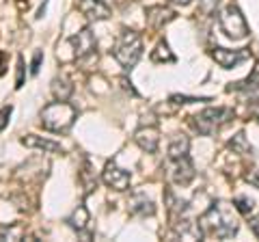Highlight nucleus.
Segmentation results:
<instances>
[{
    "instance_id": "obj_1",
    "label": "nucleus",
    "mask_w": 259,
    "mask_h": 242,
    "mask_svg": "<svg viewBox=\"0 0 259 242\" xmlns=\"http://www.w3.org/2000/svg\"><path fill=\"white\" fill-rule=\"evenodd\" d=\"M238 210L233 204L227 201H216L203 214L199 216L197 233L203 240H229L238 233L240 221H238Z\"/></svg>"
},
{
    "instance_id": "obj_2",
    "label": "nucleus",
    "mask_w": 259,
    "mask_h": 242,
    "mask_svg": "<svg viewBox=\"0 0 259 242\" xmlns=\"http://www.w3.org/2000/svg\"><path fill=\"white\" fill-rule=\"evenodd\" d=\"M76 108L67 100H56L41 110V126L50 132H67L76 121Z\"/></svg>"
},
{
    "instance_id": "obj_3",
    "label": "nucleus",
    "mask_w": 259,
    "mask_h": 242,
    "mask_svg": "<svg viewBox=\"0 0 259 242\" xmlns=\"http://www.w3.org/2000/svg\"><path fill=\"white\" fill-rule=\"evenodd\" d=\"M112 56L123 69H132L139 59L143 56V39L134 30H123L119 35L115 48H112Z\"/></svg>"
},
{
    "instance_id": "obj_4",
    "label": "nucleus",
    "mask_w": 259,
    "mask_h": 242,
    "mask_svg": "<svg viewBox=\"0 0 259 242\" xmlns=\"http://www.w3.org/2000/svg\"><path fill=\"white\" fill-rule=\"evenodd\" d=\"M233 119V108H225V106H209V108H203L201 112L192 117V126L194 130L205 134V136H212L214 132H218L225 124H229Z\"/></svg>"
},
{
    "instance_id": "obj_5",
    "label": "nucleus",
    "mask_w": 259,
    "mask_h": 242,
    "mask_svg": "<svg viewBox=\"0 0 259 242\" xmlns=\"http://www.w3.org/2000/svg\"><path fill=\"white\" fill-rule=\"evenodd\" d=\"M221 28H223V33L231 39H246L248 37V24L236 5H229L223 9Z\"/></svg>"
},
{
    "instance_id": "obj_6",
    "label": "nucleus",
    "mask_w": 259,
    "mask_h": 242,
    "mask_svg": "<svg viewBox=\"0 0 259 242\" xmlns=\"http://www.w3.org/2000/svg\"><path fill=\"white\" fill-rule=\"evenodd\" d=\"M168 177H171V182L175 186H188L194 180V165H192L190 156L168 160Z\"/></svg>"
},
{
    "instance_id": "obj_7",
    "label": "nucleus",
    "mask_w": 259,
    "mask_h": 242,
    "mask_svg": "<svg viewBox=\"0 0 259 242\" xmlns=\"http://www.w3.org/2000/svg\"><path fill=\"white\" fill-rule=\"evenodd\" d=\"M102 182L112 190L123 192V190L130 188V184H132V175H130L125 169L117 167L115 160H110V163H106V167H104V171H102Z\"/></svg>"
},
{
    "instance_id": "obj_8",
    "label": "nucleus",
    "mask_w": 259,
    "mask_h": 242,
    "mask_svg": "<svg viewBox=\"0 0 259 242\" xmlns=\"http://www.w3.org/2000/svg\"><path fill=\"white\" fill-rule=\"evenodd\" d=\"M69 46L74 48V56L78 61H84V59H89V56H93L95 48H97L93 30L91 28H82L74 37H69Z\"/></svg>"
},
{
    "instance_id": "obj_9",
    "label": "nucleus",
    "mask_w": 259,
    "mask_h": 242,
    "mask_svg": "<svg viewBox=\"0 0 259 242\" xmlns=\"http://www.w3.org/2000/svg\"><path fill=\"white\" fill-rule=\"evenodd\" d=\"M250 56L248 50H225V48H214L212 50V59L221 65L223 69H233L240 63H244Z\"/></svg>"
},
{
    "instance_id": "obj_10",
    "label": "nucleus",
    "mask_w": 259,
    "mask_h": 242,
    "mask_svg": "<svg viewBox=\"0 0 259 242\" xmlns=\"http://www.w3.org/2000/svg\"><path fill=\"white\" fill-rule=\"evenodd\" d=\"M78 11L89 20H108L110 18V7L104 0H78Z\"/></svg>"
},
{
    "instance_id": "obj_11",
    "label": "nucleus",
    "mask_w": 259,
    "mask_h": 242,
    "mask_svg": "<svg viewBox=\"0 0 259 242\" xmlns=\"http://www.w3.org/2000/svg\"><path fill=\"white\" fill-rule=\"evenodd\" d=\"M134 143L139 145L143 151L147 154H153L158 149V143H160V132L156 126H147V128H139L134 132Z\"/></svg>"
},
{
    "instance_id": "obj_12",
    "label": "nucleus",
    "mask_w": 259,
    "mask_h": 242,
    "mask_svg": "<svg viewBox=\"0 0 259 242\" xmlns=\"http://www.w3.org/2000/svg\"><path fill=\"white\" fill-rule=\"evenodd\" d=\"M175 18V11H171L168 7H149L147 9V22L151 28H162L166 22H171Z\"/></svg>"
},
{
    "instance_id": "obj_13",
    "label": "nucleus",
    "mask_w": 259,
    "mask_h": 242,
    "mask_svg": "<svg viewBox=\"0 0 259 242\" xmlns=\"http://www.w3.org/2000/svg\"><path fill=\"white\" fill-rule=\"evenodd\" d=\"M22 145H26V147H37V149H44V151H50V154H63L61 143H54L50 139H41V136H37V134L24 136Z\"/></svg>"
},
{
    "instance_id": "obj_14",
    "label": "nucleus",
    "mask_w": 259,
    "mask_h": 242,
    "mask_svg": "<svg viewBox=\"0 0 259 242\" xmlns=\"http://www.w3.org/2000/svg\"><path fill=\"white\" fill-rule=\"evenodd\" d=\"M130 212L132 214H141V216H151V214H156V206H153V201L147 199L145 195H134L132 199H130Z\"/></svg>"
},
{
    "instance_id": "obj_15",
    "label": "nucleus",
    "mask_w": 259,
    "mask_h": 242,
    "mask_svg": "<svg viewBox=\"0 0 259 242\" xmlns=\"http://www.w3.org/2000/svg\"><path fill=\"white\" fill-rule=\"evenodd\" d=\"M71 93H74V85H71L69 78L56 76L52 80V95H54L56 100H69Z\"/></svg>"
},
{
    "instance_id": "obj_16",
    "label": "nucleus",
    "mask_w": 259,
    "mask_h": 242,
    "mask_svg": "<svg viewBox=\"0 0 259 242\" xmlns=\"http://www.w3.org/2000/svg\"><path fill=\"white\" fill-rule=\"evenodd\" d=\"M229 91H244V93H257L259 91V63L257 67L253 69V74H250L246 80H240V83L231 85Z\"/></svg>"
},
{
    "instance_id": "obj_17",
    "label": "nucleus",
    "mask_w": 259,
    "mask_h": 242,
    "mask_svg": "<svg viewBox=\"0 0 259 242\" xmlns=\"http://www.w3.org/2000/svg\"><path fill=\"white\" fill-rule=\"evenodd\" d=\"M188 149H190V141L188 136H173L171 143H168V160L171 158H182V156H188Z\"/></svg>"
},
{
    "instance_id": "obj_18",
    "label": "nucleus",
    "mask_w": 259,
    "mask_h": 242,
    "mask_svg": "<svg viewBox=\"0 0 259 242\" xmlns=\"http://www.w3.org/2000/svg\"><path fill=\"white\" fill-rule=\"evenodd\" d=\"M67 223H69L74 229L82 231V229L87 227V223H89V210H87L84 206H80L78 210H74V214H71L69 219H67Z\"/></svg>"
},
{
    "instance_id": "obj_19",
    "label": "nucleus",
    "mask_w": 259,
    "mask_h": 242,
    "mask_svg": "<svg viewBox=\"0 0 259 242\" xmlns=\"http://www.w3.org/2000/svg\"><path fill=\"white\" fill-rule=\"evenodd\" d=\"M229 147L236 151V154H253V147L248 145V141H246V136H244V132H238L233 139L229 141Z\"/></svg>"
},
{
    "instance_id": "obj_20",
    "label": "nucleus",
    "mask_w": 259,
    "mask_h": 242,
    "mask_svg": "<svg viewBox=\"0 0 259 242\" xmlns=\"http://www.w3.org/2000/svg\"><path fill=\"white\" fill-rule=\"evenodd\" d=\"M151 61H153V63H173L175 56H173L171 50H168V46H166L164 42H160V44L156 46V50L151 52Z\"/></svg>"
},
{
    "instance_id": "obj_21",
    "label": "nucleus",
    "mask_w": 259,
    "mask_h": 242,
    "mask_svg": "<svg viewBox=\"0 0 259 242\" xmlns=\"http://www.w3.org/2000/svg\"><path fill=\"white\" fill-rule=\"evenodd\" d=\"M233 206H236L238 212H242V214H250V212H253V208H255V201H253V199H248V197H244V195H240V197L233 199Z\"/></svg>"
},
{
    "instance_id": "obj_22",
    "label": "nucleus",
    "mask_w": 259,
    "mask_h": 242,
    "mask_svg": "<svg viewBox=\"0 0 259 242\" xmlns=\"http://www.w3.org/2000/svg\"><path fill=\"white\" fill-rule=\"evenodd\" d=\"M218 3H221V0H199V11H201V15H205V18L214 15L216 9H218Z\"/></svg>"
},
{
    "instance_id": "obj_23",
    "label": "nucleus",
    "mask_w": 259,
    "mask_h": 242,
    "mask_svg": "<svg viewBox=\"0 0 259 242\" xmlns=\"http://www.w3.org/2000/svg\"><path fill=\"white\" fill-rule=\"evenodd\" d=\"M175 104H192V102H209V98H188V95H171Z\"/></svg>"
},
{
    "instance_id": "obj_24",
    "label": "nucleus",
    "mask_w": 259,
    "mask_h": 242,
    "mask_svg": "<svg viewBox=\"0 0 259 242\" xmlns=\"http://www.w3.org/2000/svg\"><path fill=\"white\" fill-rule=\"evenodd\" d=\"M41 61H44V52H41V50H37L35 56H32V63H30V74H32V76H37V74H39Z\"/></svg>"
},
{
    "instance_id": "obj_25",
    "label": "nucleus",
    "mask_w": 259,
    "mask_h": 242,
    "mask_svg": "<svg viewBox=\"0 0 259 242\" xmlns=\"http://www.w3.org/2000/svg\"><path fill=\"white\" fill-rule=\"evenodd\" d=\"M11 112H13V108H11V106H5L3 110H0V132H3L5 128H7V124H9Z\"/></svg>"
},
{
    "instance_id": "obj_26",
    "label": "nucleus",
    "mask_w": 259,
    "mask_h": 242,
    "mask_svg": "<svg viewBox=\"0 0 259 242\" xmlns=\"http://www.w3.org/2000/svg\"><path fill=\"white\" fill-rule=\"evenodd\" d=\"M24 85V59L18 56V78H15V89H20Z\"/></svg>"
},
{
    "instance_id": "obj_27",
    "label": "nucleus",
    "mask_w": 259,
    "mask_h": 242,
    "mask_svg": "<svg viewBox=\"0 0 259 242\" xmlns=\"http://www.w3.org/2000/svg\"><path fill=\"white\" fill-rule=\"evenodd\" d=\"M246 182H248V184H253L255 188H259V169H248Z\"/></svg>"
},
{
    "instance_id": "obj_28",
    "label": "nucleus",
    "mask_w": 259,
    "mask_h": 242,
    "mask_svg": "<svg viewBox=\"0 0 259 242\" xmlns=\"http://www.w3.org/2000/svg\"><path fill=\"white\" fill-rule=\"evenodd\" d=\"M5 71H7V52L0 50V76H5Z\"/></svg>"
},
{
    "instance_id": "obj_29",
    "label": "nucleus",
    "mask_w": 259,
    "mask_h": 242,
    "mask_svg": "<svg viewBox=\"0 0 259 242\" xmlns=\"http://www.w3.org/2000/svg\"><path fill=\"white\" fill-rule=\"evenodd\" d=\"M248 225H250V229H253V233L259 238V216H253V219L248 221Z\"/></svg>"
},
{
    "instance_id": "obj_30",
    "label": "nucleus",
    "mask_w": 259,
    "mask_h": 242,
    "mask_svg": "<svg viewBox=\"0 0 259 242\" xmlns=\"http://www.w3.org/2000/svg\"><path fill=\"white\" fill-rule=\"evenodd\" d=\"M250 110H253L255 115L259 117V98H257V100H253V102H250Z\"/></svg>"
},
{
    "instance_id": "obj_31",
    "label": "nucleus",
    "mask_w": 259,
    "mask_h": 242,
    "mask_svg": "<svg viewBox=\"0 0 259 242\" xmlns=\"http://www.w3.org/2000/svg\"><path fill=\"white\" fill-rule=\"evenodd\" d=\"M171 3H175V5H188L190 0H171Z\"/></svg>"
}]
</instances>
